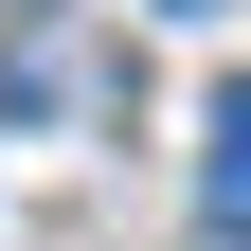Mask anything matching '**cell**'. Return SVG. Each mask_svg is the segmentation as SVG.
<instances>
[{"instance_id": "obj_1", "label": "cell", "mask_w": 251, "mask_h": 251, "mask_svg": "<svg viewBox=\"0 0 251 251\" xmlns=\"http://www.w3.org/2000/svg\"><path fill=\"white\" fill-rule=\"evenodd\" d=\"M198 215H215V233H251V72L198 108Z\"/></svg>"}, {"instance_id": "obj_2", "label": "cell", "mask_w": 251, "mask_h": 251, "mask_svg": "<svg viewBox=\"0 0 251 251\" xmlns=\"http://www.w3.org/2000/svg\"><path fill=\"white\" fill-rule=\"evenodd\" d=\"M162 18H198V0H162Z\"/></svg>"}]
</instances>
